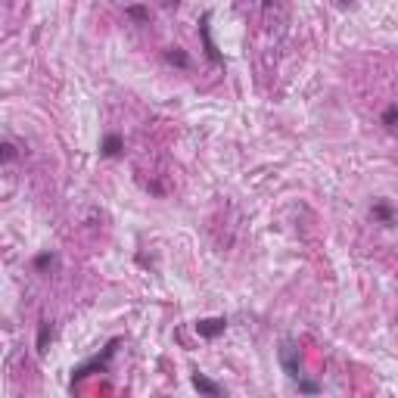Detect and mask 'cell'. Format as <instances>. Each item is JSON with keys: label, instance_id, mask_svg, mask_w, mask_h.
Returning a JSON list of instances; mask_svg holds the SVG:
<instances>
[{"label": "cell", "instance_id": "cell-5", "mask_svg": "<svg viewBox=\"0 0 398 398\" xmlns=\"http://www.w3.org/2000/svg\"><path fill=\"white\" fill-rule=\"evenodd\" d=\"M371 218H373V221H380V224H386V227H389V224L395 221V212H392V203H386V199L373 203V206H371Z\"/></svg>", "mask_w": 398, "mask_h": 398}, {"label": "cell", "instance_id": "cell-9", "mask_svg": "<svg viewBox=\"0 0 398 398\" xmlns=\"http://www.w3.org/2000/svg\"><path fill=\"white\" fill-rule=\"evenodd\" d=\"M19 147L16 143H10V140H0V165H7V162H16L19 159Z\"/></svg>", "mask_w": 398, "mask_h": 398}, {"label": "cell", "instance_id": "cell-14", "mask_svg": "<svg viewBox=\"0 0 398 398\" xmlns=\"http://www.w3.org/2000/svg\"><path fill=\"white\" fill-rule=\"evenodd\" d=\"M299 392H311V395H314V392H321V386L311 383V380H302V377H299Z\"/></svg>", "mask_w": 398, "mask_h": 398}, {"label": "cell", "instance_id": "cell-11", "mask_svg": "<svg viewBox=\"0 0 398 398\" xmlns=\"http://www.w3.org/2000/svg\"><path fill=\"white\" fill-rule=\"evenodd\" d=\"M47 339H53V327H50V321H44L41 324V336H38V351H47Z\"/></svg>", "mask_w": 398, "mask_h": 398}, {"label": "cell", "instance_id": "cell-8", "mask_svg": "<svg viewBox=\"0 0 398 398\" xmlns=\"http://www.w3.org/2000/svg\"><path fill=\"white\" fill-rule=\"evenodd\" d=\"M56 264H60V256H56V252H41V256H34V271H41V274L53 271Z\"/></svg>", "mask_w": 398, "mask_h": 398}, {"label": "cell", "instance_id": "cell-6", "mask_svg": "<svg viewBox=\"0 0 398 398\" xmlns=\"http://www.w3.org/2000/svg\"><path fill=\"white\" fill-rule=\"evenodd\" d=\"M122 149H125V140H122L119 134H106V137H103L100 153L106 156V159H115V156H122Z\"/></svg>", "mask_w": 398, "mask_h": 398}, {"label": "cell", "instance_id": "cell-13", "mask_svg": "<svg viewBox=\"0 0 398 398\" xmlns=\"http://www.w3.org/2000/svg\"><path fill=\"white\" fill-rule=\"evenodd\" d=\"M128 16H131V19H137V22H147L149 19V10L147 7H128Z\"/></svg>", "mask_w": 398, "mask_h": 398}, {"label": "cell", "instance_id": "cell-10", "mask_svg": "<svg viewBox=\"0 0 398 398\" xmlns=\"http://www.w3.org/2000/svg\"><path fill=\"white\" fill-rule=\"evenodd\" d=\"M165 60H169L171 66H177V69H187L190 66V56L184 53L181 47H169V50H165Z\"/></svg>", "mask_w": 398, "mask_h": 398}, {"label": "cell", "instance_id": "cell-1", "mask_svg": "<svg viewBox=\"0 0 398 398\" xmlns=\"http://www.w3.org/2000/svg\"><path fill=\"white\" fill-rule=\"evenodd\" d=\"M119 345H122V339H109L106 343V349L103 351H97L94 358H88L84 364H78L72 371V383H78V380H84V377H90V373H103L109 367V361L115 358V351H119Z\"/></svg>", "mask_w": 398, "mask_h": 398}, {"label": "cell", "instance_id": "cell-12", "mask_svg": "<svg viewBox=\"0 0 398 398\" xmlns=\"http://www.w3.org/2000/svg\"><path fill=\"white\" fill-rule=\"evenodd\" d=\"M395 119H398V109H395V106H389V109L383 112V125H386V131L395 128Z\"/></svg>", "mask_w": 398, "mask_h": 398}, {"label": "cell", "instance_id": "cell-4", "mask_svg": "<svg viewBox=\"0 0 398 398\" xmlns=\"http://www.w3.org/2000/svg\"><path fill=\"white\" fill-rule=\"evenodd\" d=\"M209 19H212V13H203V19H199V34H203V44H206V53H209V60H212V62H221V53H218L215 41H212Z\"/></svg>", "mask_w": 398, "mask_h": 398}, {"label": "cell", "instance_id": "cell-2", "mask_svg": "<svg viewBox=\"0 0 398 398\" xmlns=\"http://www.w3.org/2000/svg\"><path fill=\"white\" fill-rule=\"evenodd\" d=\"M280 364H284V371L290 373L293 380L302 377V355H299V345L290 343V339L280 345Z\"/></svg>", "mask_w": 398, "mask_h": 398}, {"label": "cell", "instance_id": "cell-3", "mask_svg": "<svg viewBox=\"0 0 398 398\" xmlns=\"http://www.w3.org/2000/svg\"><path fill=\"white\" fill-rule=\"evenodd\" d=\"M227 330V321L224 317H206V321H196V333L203 339H215Z\"/></svg>", "mask_w": 398, "mask_h": 398}, {"label": "cell", "instance_id": "cell-7", "mask_svg": "<svg viewBox=\"0 0 398 398\" xmlns=\"http://www.w3.org/2000/svg\"><path fill=\"white\" fill-rule=\"evenodd\" d=\"M193 386L199 392H203V395H224V389L218 383H212L209 377H203V373H193Z\"/></svg>", "mask_w": 398, "mask_h": 398}]
</instances>
